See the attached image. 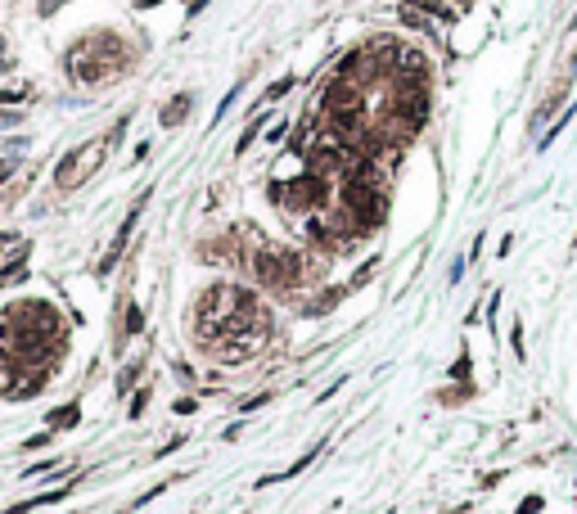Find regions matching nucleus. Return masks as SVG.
Returning a JSON list of instances; mask_svg holds the SVG:
<instances>
[{"instance_id": "1a4fd4ad", "label": "nucleus", "mask_w": 577, "mask_h": 514, "mask_svg": "<svg viewBox=\"0 0 577 514\" xmlns=\"http://www.w3.org/2000/svg\"><path fill=\"white\" fill-rule=\"evenodd\" d=\"M140 370H144V361H131V366L122 370V379H118V388H122V393H127V388L136 384V375H140Z\"/></svg>"}, {"instance_id": "39448f33", "label": "nucleus", "mask_w": 577, "mask_h": 514, "mask_svg": "<svg viewBox=\"0 0 577 514\" xmlns=\"http://www.w3.org/2000/svg\"><path fill=\"white\" fill-rule=\"evenodd\" d=\"M140 208H144V198H140V203H136V208H131V212H127V221L118 226V235H113L109 253H104V262H100V275H109L113 266H118V257L127 253V244H131V231H136V221H140Z\"/></svg>"}, {"instance_id": "20e7f679", "label": "nucleus", "mask_w": 577, "mask_h": 514, "mask_svg": "<svg viewBox=\"0 0 577 514\" xmlns=\"http://www.w3.org/2000/svg\"><path fill=\"white\" fill-rule=\"evenodd\" d=\"M104 149H113V145H109V136H100V140H91L86 149L68 154V158L59 163V171H54V185H59V189H77V185H86V176H91V171L104 163Z\"/></svg>"}, {"instance_id": "ddd939ff", "label": "nucleus", "mask_w": 577, "mask_h": 514, "mask_svg": "<svg viewBox=\"0 0 577 514\" xmlns=\"http://www.w3.org/2000/svg\"><path fill=\"white\" fill-rule=\"evenodd\" d=\"M194 411H199L194 397H176V415H194Z\"/></svg>"}, {"instance_id": "0eeeda50", "label": "nucleus", "mask_w": 577, "mask_h": 514, "mask_svg": "<svg viewBox=\"0 0 577 514\" xmlns=\"http://www.w3.org/2000/svg\"><path fill=\"white\" fill-rule=\"evenodd\" d=\"M77 420H82L77 402H68V406H54V411H50V428H63V424H77Z\"/></svg>"}, {"instance_id": "2eb2a0df", "label": "nucleus", "mask_w": 577, "mask_h": 514, "mask_svg": "<svg viewBox=\"0 0 577 514\" xmlns=\"http://www.w3.org/2000/svg\"><path fill=\"white\" fill-rule=\"evenodd\" d=\"M0 54H5V41H0Z\"/></svg>"}, {"instance_id": "4468645a", "label": "nucleus", "mask_w": 577, "mask_h": 514, "mask_svg": "<svg viewBox=\"0 0 577 514\" xmlns=\"http://www.w3.org/2000/svg\"><path fill=\"white\" fill-rule=\"evenodd\" d=\"M14 171H18V158H5V163H0V185H5V180L14 176Z\"/></svg>"}, {"instance_id": "f8f14e48", "label": "nucleus", "mask_w": 577, "mask_h": 514, "mask_svg": "<svg viewBox=\"0 0 577 514\" xmlns=\"http://www.w3.org/2000/svg\"><path fill=\"white\" fill-rule=\"evenodd\" d=\"M144 402H149V388H144V393H136V397H131V420H140V411H144Z\"/></svg>"}, {"instance_id": "423d86ee", "label": "nucleus", "mask_w": 577, "mask_h": 514, "mask_svg": "<svg viewBox=\"0 0 577 514\" xmlns=\"http://www.w3.org/2000/svg\"><path fill=\"white\" fill-rule=\"evenodd\" d=\"M140 329H144V307H140V302H131V307H127V325H122V338H118V343L136 338Z\"/></svg>"}, {"instance_id": "f257e3e1", "label": "nucleus", "mask_w": 577, "mask_h": 514, "mask_svg": "<svg viewBox=\"0 0 577 514\" xmlns=\"http://www.w3.org/2000/svg\"><path fill=\"white\" fill-rule=\"evenodd\" d=\"M271 334V316L248 289L213 284L194 302V338L217 361H248Z\"/></svg>"}, {"instance_id": "f03ea898", "label": "nucleus", "mask_w": 577, "mask_h": 514, "mask_svg": "<svg viewBox=\"0 0 577 514\" xmlns=\"http://www.w3.org/2000/svg\"><path fill=\"white\" fill-rule=\"evenodd\" d=\"M131 63H136V45H131L127 36H118V32H86L82 41L68 50L63 68H68L77 81L100 86V81L122 77Z\"/></svg>"}, {"instance_id": "9b49d317", "label": "nucleus", "mask_w": 577, "mask_h": 514, "mask_svg": "<svg viewBox=\"0 0 577 514\" xmlns=\"http://www.w3.org/2000/svg\"><path fill=\"white\" fill-rule=\"evenodd\" d=\"M266 402H271V393H257V397H244V402H239V411H244V415H253L257 406H266Z\"/></svg>"}, {"instance_id": "6e6552de", "label": "nucleus", "mask_w": 577, "mask_h": 514, "mask_svg": "<svg viewBox=\"0 0 577 514\" xmlns=\"http://www.w3.org/2000/svg\"><path fill=\"white\" fill-rule=\"evenodd\" d=\"M185 109H190V95H180V100H171L167 109H162V127H176V122L185 118Z\"/></svg>"}, {"instance_id": "9d476101", "label": "nucleus", "mask_w": 577, "mask_h": 514, "mask_svg": "<svg viewBox=\"0 0 577 514\" xmlns=\"http://www.w3.org/2000/svg\"><path fill=\"white\" fill-rule=\"evenodd\" d=\"M50 442H54V428H41V433H32L23 446H27V451H36V446H50Z\"/></svg>"}, {"instance_id": "7ed1b4c3", "label": "nucleus", "mask_w": 577, "mask_h": 514, "mask_svg": "<svg viewBox=\"0 0 577 514\" xmlns=\"http://www.w3.org/2000/svg\"><path fill=\"white\" fill-rule=\"evenodd\" d=\"M239 244H244L239 266H248L257 284H266V289H275V293H288V289L302 284L307 266H302V257H298V253L271 249V244H262L257 235H244V231H239Z\"/></svg>"}]
</instances>
